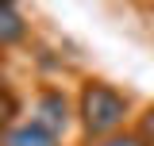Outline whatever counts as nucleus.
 <instances>
[{
  "mask_svg": "<svg viewBox=\"0 0 154 146\" xmlns=\"http://www.w3.org/2000/svg\"><path fill=\"white\" fill-rule=\"evenodd\" d=\"M127 111H131V100L116 89V85H108V81H85V85H81L77 119H81V131H85L89 142L123 131Z\"/></svg>",
  "mask_w": 154,
  "mask_h": 146,
  "instance_id": "f257e3e1",
  "label": "nucleus"
},
{
  "mask_svg": "<svg viewBox=\"0 0 154 146\" xmlns=\"http://www.w3.org/2000/svg\"><path fill=\"white\" fill-rule=\"evenodd\" d=\"M35 119L38 127H46L50 135H66V127H69V100L62 96V89H42L35 96Z\"/></svg>",
  "mask_w": 154,
  "mask_h": 146,
  "instance_id": "f03ea898",
  "label": "nucleus"
},
{
  "mask_svg": "<svg viewBox=\"0 0 154 146\" xmlns=\"http://www.w3.org/2000/svg\"><path fill=\"white\" fill-rule=\"evenodd\" d=\"M0 146H62L58 135H50L46 127H38L35 119L27 123H12V127L0 135Z\"/></svg>",
  "mask_w": 154,
  "mask_h": 146,
  "instance_id": "7ed1b4c3",
  "label": "nucleus"
},
{
  "mask_svg": "<svg viewBox=\"0 0 154 146\" xmlns=\"http://www.w3.org/2000/svg\"><path fill=\"white\" fill-rule=\"evenodd\" d=\"M27 38V19L19 16L16 8H0V50L4 46H16Z\"/></svg>",
  "mask_w": 154,
  "mask_h": 146,
  "instance_id": "20e7f679",
  "label": "nucleus"
},
{
  "mask_svg": "<svg viewBox=\"0 0 154 146\" xmlns=\"http://www.w3.org/2000/svg\"><path fill=\"white\" fill-rule=\"evenodd\" d=\"M16 115H19V96L12 92V85H8V77L0 73V135L16 123Z\"/></svg>",
  "mask_w": 154,
  "mask_h": 146,
  "instance_id": "39448f33",
  "label": "nucleus"
},
{
  "mask_svg": "<svg viewBox=\"0 0 154 146\" xmlns=\"http://www.w3.org/2000/svg\"><path fill=\"white\" fill-rule=\"evenodd\" d=\"M89 146H146V142L139 138V131H116V135L96 138V142H89Z\"/></svg>",
  "mask_w": 154,
  "mask_h": 146,
  "instance_id": "423d86ee",
  "label": "nucleus"
},
{
  "mask_svg": "<svg viewBox=\"0 0 154 146\" xmlns=\"http://www.w3.org/2000/svg\"><path fill=\"white\" fill-rule=\"evenodd\" d=\"M135 131H139V138H143L146 146H154V104L139 115V127H135Z\"/></svg>",
  "mask_w": 154,
  "mask_h": 146,
  "instance_id": "0eeeda50",
  "label": "nucleus"
},
{
  "mask_svg": "<svg viewBox=\"0 0 154 146\" xmlns=\"http://www.w3.org/2000/svg\"><path fill=\"white\" fill-rule=\"evenodd\" d=\"M16 4H19V0H0V8H16Z\"/></svg>",
  "mask_w": 154,
  "mask_h": 146,
  "instance_id": "6e6552de",
  "label": "nucleus"
}]
</instances>
